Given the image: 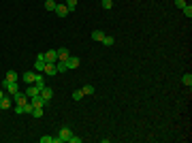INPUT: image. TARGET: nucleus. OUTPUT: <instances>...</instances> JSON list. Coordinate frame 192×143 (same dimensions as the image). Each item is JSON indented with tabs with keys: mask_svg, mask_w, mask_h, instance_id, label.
Instances as JSON below:
<instances>
[{
	"mask_svg": "<svg viewBox=\"0 0 192 143\" xmlns=\"http://www.w3.org/2000/svg\"><path fill=\"white\" fill-rule=\"evenodd\" d=\"M22 81H24V84H36V81H43V77L36 75V73H32V71H28V73L22 75Z\"/></svg>",
	"mask_w": 192,
	"mask_h": 143,
	"instance_id": "nucleus-1",
	"label": "nucleus"
},
{
	"mask_svg": "<svg viewBox=\"0 0 192 143\" xmlns=\"http://www.w3.org/2000/svg\"><path fill=\"white\" fill-rule=\"evenodd\" d=\"M2 88H4V90H7V92H9V94H15V92H19V88H17V81H7V79H4V81H2Z\"/></svg>",
	"mask_w": 192,
	"mask_h": 143,
	"instance_id": "nucleus-2",
	"label": "nucleus"
},
{
	"mask_svg": "<svg viewBox=\"0 0 192 143\" xmlns=\"http://www.w3.org/2000/svg\"><path fill=\"white\" fill-rule=\"evenodd\" d=\"M41 90H43V88H41V85H38V84H36V85H32V84H30V85H28V88H26V92H24V94L28 96V100H30L32 96L41 94Z\"/></svg>",
	"mask_w": 192,
	"mask_h": 143,
	"instance_id": "nucleus-3",
	"label": "nucleus"
},
{
	"mask_svg": "<svg viewBox=\"0 0 192 143\" xmlns=\"http://www.w3.org/2000/svg\"><path fill=\"white\" fill-rule=\"evenodd\" d=\"M71 137H73V132H71V128H60V135H58V141L60 143H66V141H71Z\"/></svg>",
	"mask_w": 192,
	"mask_h": 143,
	"instance_id": "nucleus-4",
	"label": "nucleus"
},
{
	"mask_svg": "<svg viewBox=\"0 0 192 143\" xmlns=\"http://www.w3.org/2000/svg\"><path fill=\"white\" fill-rule=\"evenodd\" d=\"M30 105H32V107H45V105H47V100H45L41 94H36V96L30 98Z\"/></svg>",
	"mask_w": 192,
	"mask_h": 143,
	"instance_id": "nucleus-5",
	"label": "nucleus"
},
{
	"mask_svg": "<svg viewBox=\"0 0 192 143\" xmlns=\"http://www.w3.org/2000/svg\"><path fill=\"white\" fill-rule=\"evenodd\" d=\"M13 103H15V105H26V103H28V96H26L24 92H15V94H13Z\"/></svg>",
	"mask_w": 192,
	"mask_h": 143,
	"instance_id": "nucleus-6",
	"label": "nucleus"
},
{
	"mask_svg": "<svg viewBox=\"0 0 192 143\" xmlns=\"http://www.w3.org/2000/svg\"><path fill=\"white\" fill-rule=\"evenodd\" d=\"M43 71L47 73V75H51V77H53V75L58 73V69H56V62H45V66H43Z\"/></svg>",
	"mask_w": 192,
	"mask_h": 143,
	"instance_id": "nucleus-7",
	"label": "nucleus"
},
{
	"mask_svg": "<svg viewBox=\"0 0 192 143\" xmlns=\"http://www.w3.org/2000/svg\"><path fill=\"white\" fill-rule=\"evenodd\" d=\"M43 66H45V56L38 54V56H36V62H34V71H43Z\"/></svg>",
	"mask_w": 192,
	"mask_h": 143,
	"instance_id": "nucleus-8",
	"label": "nucleus"
},
{
	"mask_svg": "<svg viewBox=\"0 0 192 143\" xmlns=\"http://www.w3.org/2000/svg\"><path fill=\"white\" fill-rule=\"evenodd\" d=\"M56 69H58V73H66L68 71V60H58V62H56Z\"/></svg>",
	"mask_w": 192,
	"mask_h": 143,
	"instance_id": "nucleus-9",
	"label": "nucleus"
},
{
	"mask_svg": "<svg viewBox=\"0 0 192 143\" xmlns=\"http://www.w3.org/2000/svg\"><path fill=\"white\" fill-rule=\"evenodd\" d=\"M13 107V96H4L0 100V109H11Z\"/></svg>",
	"mask_w": 192,
	"mask_h": 143,
	"instance_id": "nucleus-10",
	"label": "nucleus"
},
{
	"mask_svg": "<svg viewBox=\"0 0 192 143\" xmlns=\"http://www.w3.org/2000/svg\"><path fill=\"white\" fill-rule=\"evenodd\" d=\"M43 56H45V62H58V51H53V49H51V51H45Z\"/></svg>",
	"mask_w": 192,
	"mask_h": 143,
	"instance_id": "nucleus-11",
	"label": "nucleus"
},
{
	"mask_svg": "<svg viewBox=\"0 0 192 143\" xmlns=\"http://www.w3.org/2000/svg\"><path fill=\"white\" fill-rule=\"evenodd\" d=\"M41 96H43V98H45V100H51V96H53V90H51V88H47V85H43V90H41Z\"/></svg>",
	"mask_w": 192,
	"mask_h": 143,
	"instance_id": "nucleus-12",
	"label": "nucleus"
},
{
	"mask_svg": "<svg viewBox=\"0 0 192 143\" xmlns=\"http://www.w3.org/2000/svg\"><path fill=\"white\" fill-rule=\"evenodd\" d=\"M56 51H58V60H68L71 58V54H68L66 47H60V49H56Z\"/></svg>",
	"mask_w": 192,
	"mask_h": 143,
	"instance_id": "nucleus-13",
	"label": "nucleus"
},
{
	"mask_svg": "<svg viewBox=\"0 0 192 143\" xmlns=\"http://www.w3.org/2000/svg\"><path fill=\"white\" fill-rule=\"evenodd\" d=\"M56 13H58L60 17H64V15H68V7H66V4H58V7H56Z\"/></svg>",
	"mask_w": 192,
	"mask_h": 143,
	"instance_id": "nucleus-14",
	"label": "nucleus"
},
{
	"mask_svg": "<svg viewBox=\"0 0 192 143\" xmlns=\"http://www.w3.org/2000/svg\"><path fill=\"white\" fill-rule=\"evenodd\" d=\"M92 38H94V41H98V43H103L105 32H103V30H94V32H92Z\"/></svg>",
	"mask_w": 192,
	"mask_h": 143,
	"instance_id": "nucleus-15",
	"label": "nucleus"
},
{
	"mask_svg": "<svg viewBox=\"0 0 192 143\" xmlns=\"http://www.w3.org/2000/svg\"><path fill=\"white\" fill-rule=\"evenodd\" d=\"M79 64H81V60H79V58H75V56L68 58V69H77Z\"/></svg>",
	"mask_w": 192,
	"mask_h": 143,
	"instance_id": "nucleus-16",
	"label": "nucleus"
},
{
	"mask_svg": "<svg viewBox=\"0 0 192 143\" xmlns=\"http://www.w3.org/2000/svg\"><path fill=\"white\" fill-rule=\"evenodd\" d=\"M81 92H83V96H90V94H94V92H96V88H94V85H83Z\"/></svg>",
	"mask_w": 192,
	"mask_h": 143,
	"instance_id": "nucleus-17",
	"label": "nucleus"
},
{
	"mask_svg": "<svg viewBox=\"0 0 192 143\" xmlns=\"http://www.w3.org/2000/svg\"><path fill=\"white\" fill-rule=\"evenodd\" d=\"M56 7H58L56 0H45V9H47V11H56Z\"/></svg>",
	"mask_w": 192,
	"mask_h": 143,
	"instance_id": "nucleus-18",
	"label": "nucleus"
},
{
	"mask_svg": "<svg viewBox=\"0 0 192 143\" xmlns=\"http://www.w3.org/2000/svg\"><path fill=\"white\" fill-rule=\"evenodd\" d=\"M113 43H115V38H113V36H109V34H105V38H103V45H107V47H111Z\"/></svg>",
	"mask_w": 192,
	"mask_h": 143,
	"instance_id": "nucleus-19",
	"label": "nucleus"
},
{
	"mask_svg": "<svg viewBox=\"0 0 192 143\" xmlns=\"http://www.w3.org/2000/svg\"><path fill=\"white\" fill-rule=\"evenodd\" d=\"M4 79H7V81H17V73H15V71H9L7 75H4Z\"/></svg>",
	"mask_w": 192,
	"mask_h": 143,
	"instance_id": "nucleus-20",
	"label": "nucleus"
},
{
	"mask_svg": "<svg viewBox=\"0 0 192 143\" xmlns=\"http://www.w3.org/2000/svg\"><path fill=\"white\" fill-rule=\"evenodd\" d=\"M181 81H184V85H192V75H190V73H186V75L181 77Z\"/></svg>",
	"mask_w": 192,
	"mask_h": 143,
	"instance_id": "nucleus-21",
	"label": "nucleus"
},
{
	"mask_svg": "<svg viewBox=\"0 0 192 143\" xmlns=\"http://www.w3.org/2000/svg\"><path fill=\"white\" fill-rule=\"evenodd\" d=\"M81 98H83V92H81V90H75V92H73V100H81Z\"/></svg>",
	"mask_w": 192,
	"mask_h": 143,
	"instance_id": "nucleus-22",
	"label": "nucleus"
},
{
	"mask_svg": "<svg viewBox=\"0 0 192 143\" xmlns=\"http://www.w3.org/2000/svg\"><path fill=\"white\" fill-rule=\"evenodd\" d=\"M66 7H68V13L75 11V7H77V0H66Z\"/></svg>",
	"mask_w": 192,
	"mask_h": 143,
	"instance_id": "nucleus-23",
	"label": "nucleus"
},
{
	"mask_svg": "<svg viewBox=\"0 0 192 143\" xmlns=\"http://www.w3.org/2000/svg\"><path fill=\"white\" fill-rule=\"evenodd\" d=\"M181 11H184V15H186V17H192V7H190V4H186Z\"/></svg>",
	"mask_w": 192,
	"mask_h": 143,
	"instance_id": "nucleus-24",
	"label": "nucleus"
},
{
	"mask_svg": "<svg viewBox=\"0 0 192 143\" xmlns=\"http://www.w3.org/2000/svg\"><path fill=\"white\" fill-rule=\"evenodd\" d=\"M100 2H103V9H111V7H113V0H100Z\"/></svg>",
	"mask_w": 192,
	"mask_h": 143,
	"instance_id": "nucleus-25",
	"label": "nucleus"
},
{
	"mask_svg": "<svg viewBox=\"0 0 192 143\" xmlns=\"http://www.w3.org/2000/svg\"><path fill=\"white\" fill-rule=\"evenodd\" d=\"M175 7H177V9H184V7H186V0H175Z\"/></svg>",
	"mask_w": 192,
	"mask_h": 143,
	"instance_id": "nucleus-26",
	"label": "nucleus"
},
{
	"mask_svg": "<svg viewBox=\"0 0 192 143\" xmlns=\"http://www.w3.org/2000/svg\"><path fill=\"white\" fill-rule=\"evenodd\" d=\"M68 143H81V137H71V141Z\"/></svg>",
	"mask_w": 192,
	"mask_h": 143,
	"instance_id": "nucleus-27",
	"label": "nucleus"
},
{
	"mask_svg": "<svg viewBox=\"0 0 192 143\" xmlns=\"http://www.w3.org/2000/svg\"><path fill=\"white\" fill-rule=\"evenodd\" d=\"M4 98V88H0V100Z\"/></svg>",
	"mask_w": 192,
	"mask_h": 143,
	"instance_id": "nucleus-28",
	"label": "nucleus"
}]
</instances>
